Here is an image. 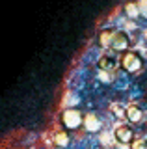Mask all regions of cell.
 Returning a JSON list of instances; mask_svg holds the SVG:
<instances>
[{"label": "cell", "instance_id": "ba28073f", "mask_svg": "<svg viewBox=\"0 0 147 149\" xmlns=\"http://www.w3.org/2000/svg\"><path fill=\"white\" fill-rule=\"evenodd\" d=\"M125 13H127V17H130V19H138V17H140V8H138V2H128V4H125Z\"/></svg>", "mask_w": 147, "mask_h": 149}, {"label": "cell", "instance_id": "5b68a950", "mask_svg": "<svg viewBox=\"0 0 147 149\" xmlns=\"http://www.w3.org/2000/svg\"><path fill=\"white\" fill-rule=\"evenodd\" d=\"M141 118H144V114H141V110L138 108V106H128L127 108V119L130 121V123H140Z\"/></svg>", "mask_w": 147, "mask_h": 149}, {"label": "cell", "instance_id": "6da1fadb", "mask_svg": "<svg viewBox=\"0 0 147 149\" xmlns=\"http://www.w3.org/2000/svg\"><path fill=\"white\" fill-rule=\"evenodd\" d=\"M99 43L101 47H106V49H114L117 52H123V50L128 49L130 41L125 32L121 30H103L99 36Z\"/></svg>", "mask_w": 147, "mask_h": 149}, {"label": "cell", "instance_id": "8992f818", "mask_svg": "<svg viewBox=\"0 0 147 149\" xmlns=\"http://www.w3.org/2000/svg\"><path fill=\"white\" fill-rule=\"evenodd\" d=\"M84 127L91 130V132H95V130H99L101 129V121L97 119V116H93V114H88L84 118Z\"/></svg>", "mask_w": 147, "mask_h": 149}, {"label": "cell", "instance_id": "3957f363", "mask_svg": "<svg viewBox=\"0 0 147 149\" xmlns=\"http://www.w3.org/2000/svg\"><path fill=\"white\" fill-rule=\"evenodd\" d=\"M141 65H144V60L140 58L136 52H125L121 58V67L125 69L128 73H136L141 69Z\"/></svg>", "mask_w": 147, "mask_h": 149}, {"label": "cell", "instance_id": "277c9868", "mask_svg": "<svg viewBox=\"0 0 147 149\" xmlns=\"http://www.w3.org/2000/svg\"><path fill=\"white\" fill-rule=\"evenodd\" d=\"M114 138L117 140L119 143H132L134 142V134H132V129L127 127V125H119V127L114 129Z\"/></svg>", "mask_w": 147, "mask_h": 149}, {"label": "cell", "instance_id": "52a82bcc", "mask_svg": "<svg viewBox=\"0 0 147 149\" xmlns=\"http://www.w3.org/2000/svg\"><path fill=\"white\" fill-rule=\"evenodd\" d=\"M99 65H101L103 71H114V69L117 67V62L114 58H110V56H103L101 62H99Z\"/></svg>", "mask_w": 147, "mask_h": 149}, {"label": "cell", "instance_id": "8fae6325", "mask_svg": "<svg viewBox=\"0 0 147 149\" xmlns=\"http://www.w3.org/2000/svg\"><path fill=\"white\" fill-rule=\"evenodd\" d=\"M132 149H147V146L144 140H134L132 142Z\"/></svg>", "mask_w": 147, "mask_h": 149}, {"label": "cell", "instance_id": "7a4b0ae2", "mask_svg": "<svg viewBox=\"0 0 147 149\" xmlns=\"http://www.w3.org/2000/svg\"><path fill=\"white\" fill-rule=\"evenodd\" d=\"M62 123L65 125L67 129H78L80 125L84 123V116L76 108H67V110H63V114H62Z\"/></svg>", "mask_w": 147, "mask_h": 149}, {"label": "cell", "instance_id": "30bf717a", "mask_svg": "<svg viewBox=\"0 0 147 149\" xmlns=\"http://www.w3.org/2000/svg\"><path fill=\"white\" fill-rule=\"evenodd\" d=\"M138 8H140V15L147 17V0H140V2H138Z\"/></svg>", "mask_w": 147, "mask_h": 149}, {"label": "cell", "instance_id": "9c48e42d", "mask_svg": "<svg viewBox=\"0 0 147 149\" xmlns=\"http://www.w3.org/2000/svg\"><path fill=\"white\" fill-rule=\"evenodd\" d=\"M54 140H56V143H58V146H62V147H65L67 143H69V136H67L65 132H56Z\"/></svg>", "mask_w": 147, "mask_h": 149}]
</instances>
